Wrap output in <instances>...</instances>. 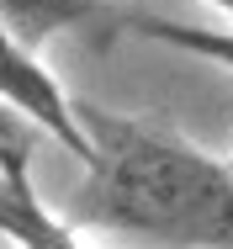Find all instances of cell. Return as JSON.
<instances>
[{"instance_id": "obj_1", "label": "cell", "mask_w": 233, "mask_h": 249, "mask_svg": "<svg viewBox=\"0 0 233 249\" xmlns=\"http://www.w3.org/2000/svg\"><path fill=\"white\" fill-rule=\"evenodd\" d=\"M95 138L80 217L164 249H233V164L133 117L80 101Z\"/></svg>"}, {"instance_id": "obj_2", "label": "cell", "mask_w": 233, "mask_h": 249, "mask_svg": "<svg viewBox=\"0 0 233 249\" xmlns=\"http://www.w3.org/2000/svg\"><path fill=\"white\" fill-rule=\"evenodd\" d=\"M0 85H5V111H16L21 122H32L43 138H53L64 154H74L85 170L95 164V138L80 117V101L69 96L53 69L43 64V48H27V43H5L0 58Z\"/></svg>"}, {"instance_id": "obj_3", "label": "cell", "mask_w": 233, "mask_h": 249, "mask_svg": "<svg viewBox=\"0 0 233 249\" xmlns=\"http://www.w3.org/2000/svg\"><path fill=\"white\" fill-rule=\"evenodd\" d=\"M21 117L5 111V133H0V228L16 249H90L74 223H64L32 186V164H27V138L16 127Z\"/></svg>"}, {"instance_id": "obj_4", "label": "cell", "mask_w": 233, "mask_h": 249, "mask_svg": "<svg viewBox=\"0 0 233 249\" xmlns=\"http://www.w3.org/2000/svg\"><path fill=\"white\" fill-rule=\"evenodd\" d=\"M117 27L122 11H111L106 0H0V27L5 43H27L43 48L58 32H85V27Z\"/></svg>"}, {"instance_id": "obj_5", "label": "cell", "mask_w": 233, "mask_h": 249, "mask_svg": "<svg viewBox=\"0 0 233 249\" xmlns=\"http://www.w3.org/2000/svg\"><path fill=\"white\" fill-rule=\"evenodd\" d=\"M122 32H138L159 48L191 53V58H212L217 69H233V27H191V21H170V16H148V11H122L117 21Z\"/></svg>"}, {"instance_id": "obj_6", "label": "cell", "mask_w": 233, "mask_h": 249, "mask_svg": "<svg viewBox=\"0 0 233 249\" xmlns=\"http://www.w3.org/2000/svg\"><path fill=\"white\" fill-rule=\"evenodd\" d=\"M207 5H217L223 16H233V0H207Z\"/></svg>"}]
</instances>
